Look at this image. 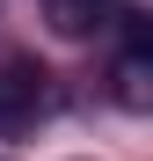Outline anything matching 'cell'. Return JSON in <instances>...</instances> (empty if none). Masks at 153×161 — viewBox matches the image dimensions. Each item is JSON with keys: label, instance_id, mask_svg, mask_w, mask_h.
<instances>
[{"label": "cell", "instance_id": "cell-2", "mask_svg": "<svg viewBox=\"0 0 153 161\" xmlns=\"http://www.w3.org/2000/svg\"><path fill=\"white\" fill-rule=\"evenodd\" d=\"M124 0H44V22H51V37H66V44H80L95 30H110Z\"/></svg>", "mask_w": 153, "mask_h": 161}, {"label": "cell", "instance_id": "cell-1", "mask_svg": "<svg viewBox=\"0 0 153 161\" xmlns=\"http://www.w3.org/2000/svg\"><path fill=\"white\" fill-rule=\"evenodd\" d=\"M44 103H51V73L37 59H22V51H8V59H0V132L37 125Z\"/></svg>", "mask_w": 153, "mask_h": 161}, {"label": "cell", "instance_id": "cell-3", "mask_svg": "<svg viewBox=\"0 0 153 161\" xmlns=\"http://www.w3.org/2000/svg\"><path fill=\"white\" fill-rule=\"evenodd\" d=\"M117 103L124 110H153V51H124L117 59Z\"/></svg>", "mask_w": 153, "mask_h": 161}]
</instances>
